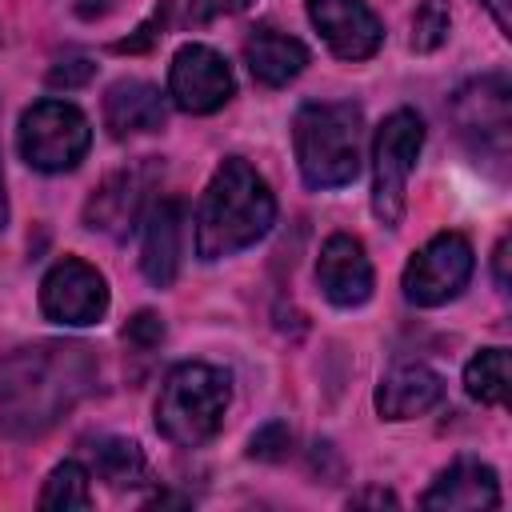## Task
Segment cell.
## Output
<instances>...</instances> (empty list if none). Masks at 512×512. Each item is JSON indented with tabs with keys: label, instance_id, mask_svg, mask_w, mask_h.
<instances>
[{
	"label": "cell",
	"instance_id": "7",
	"mask_svg": "<svg viewBox=\"0 0 512 512\" xmlns=\"http://www.w3.org/2000/svg\"><path fill=\"white\" fill-rule=\"evenodd\" d=\"M452 116L460 128V140L472 148V156L488 164L508 160V140H512V92L504 76H480L464 84L452 100Z\"/></svg>",
	"mask_w": 512,
	"mask_h": 512
},
{
	"label": "cell",
	"instance_id": "13",
	"mask_svg": "<svg viewBox=\"0 0 512 512\" xmlns=\"http://www.w3.org/2000/svg\"><path fill=\"white\" fill-rule=\"evenodd\" d=\"M148 184H152V172L148 168H120L112 172L84 204V224L92 232H104V236H116L124 240L140 212H144V196H148Z\"/></svg>",
	"mask_w": 512,
	"mask_h": 512
},
{
	"label": "cell",
	"instance_id": "17",
	"mask_svg": "<svg viewBox=\"0 0 512 512\" xmlns=\"http://www.w3.org/2000/svg\"><path fill=\"white\" fill-rule=\"evenodd\" d=\"M104 124L116 140L164 128V96L148 80H116L104 96Z\"/></svg>",
	"mask_w": 512,
	"mask_h": 512
},
{
	"label": "cell",
	"instance_id": "21",
	"mask_svg": "<svg viewBox=\"0 0 512 512\" xmlns=\"http://www.w3.org/2000/svg\"><path fill=\"white\" fill-rule=\"evenodd\" d=\"M92 504V488H88V468L80 460H64L48 472L44 488H40V508H88Z\"/></svg>",
	"mask_w": 512,
	"mask_h": 512
},
{
	"label": "cell",
	"instance_id": "22",
	"mask_svg": "<svg viewBox=\"0 0 512 512\" xmlns=\"http://www.w3.org/2000/svg\"><path fill=\"white\" fill-rule=\"evenodd\" d=\"M448 4L444 0H424L412 16V48L416 52H436L444 40H448Z\"/></svg>",
	"mask_w": 512,
	"mask_h": 512
},
{
	"label": "cell",
	"instance_id": "25",
	"mask_svg": "<svg viewBox=\"0 0 512 512\" xmlns=\"http://www.w3.org/2000/svg\"><path fill=\"white\" fill-rule=\"evenodd\" d=\"M92 72H96V64L88 56H64L48 68V84L52 88H80L92 80Z\"/></svg>",
	"mask_w": 512,
	"mask_h": 512
},
{
	"label": "cell",
	"instance_id": "30",
	"mask_svg": "<svg viewBox=\"0 0 512 512\" xmlns=\"http://www.w3.org/2000/svg\"><path fill=\"white\" fill-rule=\"evenodd\" d=\"M76 12L88 16V20H92V16H104V12H108V0H76Z\"/></svg>",
	"mask_w": 512,
	"mask_h": 512
},
{
	"label": "cell",
	"instance_id": "4",
	"mask_svg": "<svg viewBox=\"0 0 512 512\" xmlns=\"http://www.w3.org/2000/svg\"><path fill=\"white\" fill-rule=\"evenodd\" d=\"M228 372L188 360L176 364L156 396V428L164 440H172L176 448H200L208 444L228 412Z\"/></svg>",
	"mask_w": 512,
	"mask_h": 512
},
{
	"label": "cell",
	"instance_id": "31",
	"mask_svg": "<svg viewBox=\"0 0 512 512\" xmlns=\"http://www.w3.org/2000/svg\"><path fill=\"white\" fill-rule=\"evenodd\" d=\"M8 224V192H4V164H0V228Z\"/></svg>",
	"mask_w": 512,
	"mask_h": 512
},
{
	"label": "cell",
	"instance_id": "18",
	"mask_svg": "<svg viewBox=\"0 0 512 512\" xmlns=\"http://www.w3.org/2000/svg\"><path fill=\"white\" fill-rule=\"evenodd\" d=\"M244 64L252 72V80H260L264 88H280L288 80H296L308 64V48L276 28H260L244 40Z\"/></svg>",
	"mask_w": 512,
	"mask_h": 512
},
{
	"label": "cell",
	"instance_id": "19",
	"mask_svg": "<svg viewBox=\"0 0 512 512\" xmlns=\"http://www.w3.org/2000/svg\"><path fill=\"white\" fill-rule=\"evenodd\" d=\"M92 472L112 488H132L148 476V460L128 436H100L92 444Z\"/></svg>",
	"mask_w": 512,
	"mask_h": 512
},
{
	"label": "cell",
	"instance_id": "11",
	"mask_svg": "<svg viewBox=\"0 0 512 512\" xmlns=\"http://www.w3.org/2000/svg\"><path fill=\"white\" fill-rule=\"evenodd\" d=\"M308 20L340 60H368L384 44V24L368 0H308Z\"/></svg>",
	"mask_w": 512,
	"mask_h": 512
},
{
	"label": "cell",
	"instance_id": "29",
	"mask_svg": "<svg viewBox=\"0 0 512 512\" xmlns=\"http://www.w3.org/2000/svg\"><path fill=\"white\" fill-rule=\"evenodd\" d=\"M352 504H396V496H392V492H380V488H372V492H360V496H352Z\"/></svg>",
	"mask_w": 512,
	"mask_h": 512
},
{
	"label": "cell",
	"instance_id": "9",
	"mask_svg": "<svg viewBox=\"0 0 512 512\" xmlns=\"http://www.w3.org/2000/svg\"><path fill=\"white\" fill-rule=\"evenodd\" d=\"M40 312L56 324H96L108 312V284L104 276L80 260V256H64L48 268V276L40 280Z\"/></svg>",
	"mask_w": 512,
	"mask_h": 512
},
{
	"label": "cell",
	"instance_id": "27",
	"mask_svg": "<svg viewBox=\"0 0 512 512\" xmlns=\"http://www.w3.org/2000/svg\"><path fill=\"white\" fill-rule=\"evenodd\" d=\"M480 4L492 12L496 28H500L504 36H512V0H480Z\"/></svg>",
	"mask_w": 512,
	"mask_h": 512
},
{
	"label": "cell",
	"instance_id": "26",
	"mask_svg": "<svg viewBox=\"0 0 512 512\" xmlns=\"http://www.w3.org/2000/svg\"><path fill=\"white\" fill-rule=\"evenodd\" d=\"M252 0H188V12L184 20L188 24H208V20H220V16H232V12H244Z\"/></svg>",
	"mask_w": 512,
	"mask_h": 512
},
{
	"label": "cell",
	"instance_id": "14",
	"mask_svg": "<svg viewBox=\"0 0 512 512\" xmlns=\"http://www.w3.org/2000/svg\"><path fill=\"white\" fill-rule=\"evenodd\" d=\"M180 232H184V208L176 196L156 200L144 212V240H140V272L148 284L168 288L180 272Z\"/></svg>",
	"mask_w": 512,
	"mask_h": 512
},
{
	"label": "cell",
	"instance_id": "15",
	"mask_svg": "<svg viewBox=\"0 0 512 512\" xmlns=\"http://www.w3.org/2000/svg\"><path fill=\"white\" fill-rule=\"evenodd\" d=\"M424 508H444V512H472V508H500V480L488 464L480 460H456L444 468L432 488L420 496Z\"/></svg>",
	"mask_w": 512,
	"mask_h": 512
},
{
	"label": "cell",
	"instance_id": "23",
	"mask_svg": "<svg viewBox=\"0 0 512 512\" xmlns=\"http://www.w3.org/2000/svg\"><path fill=\"white\" fill-rule=\"evenodd\" d=\"M288 448H292V432H288L284 420H268V424L256 428L252 440H248V456H252V460H284Z\"/></svg>",
	"mask_w": 512,
	"mask_h": 512
},
{
	"label": "cell",
	"instance_id": "24",
	"mask_svg": "<svg viewBox=\"0 0 512 512\" xmlns=\"http://www.w3.org/2000/svg\"><path fill=\"white\" fill-rule=\"evenodd\" d=\"M124 340L132 344V348H140V352H152V348H160L164 344V320L156 316V312H136L132 320H128V328H124Z\"/></svg>",
	"mask_w": 512,
	"mask_h": 512
},
{
	"label": "cell",
	"instance_id": "10",
	"mask_svg": "<svg viewBox=\"0 0 512 512\" xmlns=\"http://www.w3.org/2000/svg\"><path fill=\"white\" fill-rule=\"evenodd\" d=\"M232 72L224 64L220 52H212L208 44H184L172 56L168 68V96L180 112L192 116H208L216 108H224L232 100Z\"/></svg>",
	"mask_w": 512,
	"mask_h": 512
},
{
	"label": "cell",
	"instance_id": "2",
	"mask_svg": "<svg viewBox=\"0 0 512 512\" xmlns=\"http://www.w3.org/2000/svg\"><path fill=\"white\" fill-rule=\"evenodd\" d=\"M276 220V196L268 180L240 156H228L196 208V252L204 260L232 256L240 248H252L260 236H268Z\"/></svg>",
	"mask_w": 512,
	"mask_h": 512
},
{
	"label": "cell",
	"instance_id": "5",
	"mask_svg": "<svg viewBox=\"0 0 512 512\" xmlns=\"http://www.w3.org/2000/svg\"><path fill=\"white\" fill-rule=\"evenodd\" d=\"M424 148V120L408 108L392 112L372 140V212L384 228H396L404 220L408 200V176Z\"/></svg>",
	"mask_w": 512,
	"mask_h": 512
},
{
	"label": "cell",
	"instance_id": "20",
	"mask_svg": "<svg viewBox=\"0 0 512 512\" xmlns=\"http://www.w3.org/2000/svg\"><path fill=\"white\" fill-rule=\"evenodd\" d=\"M464 388L472 400L480 404H508V388H512V376H508V352L504 348H484L468 360L464 368Z\"/></svg>",
	"mask_w": 512,
	"mask_h": 512
},
{
	"label": "cell",
	"instance_id": "12",
	"mask_svg": "<svg viewBox=\"0 0 512 512\" xmlns=\"http://www.w3.org/2000/svg\"><path fill=\"white\" fill-rule=\"evenodd\" d=\"M316 284L324 292L328 304L336 308H360L372 296V260L364 252V244L348 232H336L324 240L320 260H316Z\"/></svg>",
	"mask_w": 512,
	"mask_h": 512
},
{
	"label": "cell",
	"instance_id": "8",
	"mask_svg": "<svg viewBox=\"0 0 512 512\" xmlns=\"http://www.w3.org/2000/svg\"><path fill=\"white\" fill-rule=\"evenodd\" d=\"M476 256L472 244L460 232H440L432 236L420 252H412V260L404 264V296L416 308H440L448 300H456L464 292V284L472 280Z\"/></svg>",
	"mask_w": 512,
	"mask_h": 512
},
{
	"label": "cell",
	"instance_id": "28",
	"mask_svg": "<svg viewBox=\"0 0 512 512\" xmlns=\"http://www.w3.org/2000/svg\"><path fill=\"white\" fill-rule=\"evenodd\" d=\"M508 248H512V240L508 236H500V244H496V284L500 288H508Z\"/></svg>",
	"mask_w": 512,
	"mask_h": 512
},
{
	"label": "cell",
	"instance_id": "3",
	"mask_svg": "<svg viewBox=\"0 0 512 512\" xmlns=\"http://www.w3.org/2000/svg\"><path fill=\"white\" fill-rule=\"evenodd\" d=\"M292 148L308 188H344L360 176V108L304 104L292 120Z\"/></svg>",
	"mask_w": 512,
	"mask_h": 512
},
{
	"label": "cell",
	"instance_id": "1",
	"mask_svg": "<svg viewBox=\"0 0 512 512\" xmlns=\"http://www.w3.org/2000/svg\"><path fill=\"white\" fill-rule=\"evenodd\" d=\"M96 384V356L76 340H40L0 360V432L32 440L56 428Z\"/></svg>",
	"mask_w": 512,
	"mask_h": 512
},
{
	"label": "cell",
	"instance_id": "6",
	"mask_svg": "<svg viewBox=\"0 0 512 512\" xmlns=\"http://www.w3.org/2000/svg\"><path fill=\"white\" fill-rule=\"evenodd\" d=\"M20 156L36 172H72L88 144L92 128L88 116L68 100H36L20 116Z\"/></svg>",
	"mask_w": 512,
	"mask_h": 512
},
{
	"label": "cell",
	"instance_id": "16",
	"mask_svg": "<svg viewBox=\"0 0 512 512\" xmlns=\"http://www.w3.org/2000/svg\"><path fill=\"white\" fill-rule=\"evenodd\" d=\"M444 400V380L428 364H396L376 384V412L384 420H412Z\"/></svg>",
	"mask_w": 512,
	"mask_h": 512
}]
</instances>
